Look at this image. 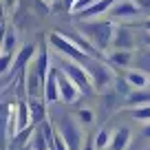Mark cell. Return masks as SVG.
<instances>
[{
    "label": "cell",
    "instance_id": "cell-1",
    "mask_svg": "<svg viewBox=\"0 0 150 150\" xmlns=\"http://www.w3.org/2000/svg\"><path fill=\"white\" fill-rule=\"evenodd\" d=\"M115 27H117V24H112V22H82L80 24V31L104 53L108 47H112Z\"/></svg>",
    "mask_w": 150,
    "mask_h": 150
},
{
    "label": "cell",
    "instance_id": "cell-2",
    "mask_svg": "<svg viewBox=\"0 0 150 150\" xmlns=\"http://www.w3.org/2000/svg\"><path fill=\"white\" fill-rule=\"evenodd\" d=\"M60 69L64 71L66 75H69V77L75 82V84L80 86V88H82V93H86V95L97 93L93 77H91L88 69H86V66L82 64V62H77V60H69V57H62V60H60Z\"/></svg>",
    "mask_w": 150,
    "mask_h": 150
},
{
    "label": "cell",
    "instance_id": "cell-3",
    "mask_svg": "<svg viewBox=\"0 0 150 150\" xmlns=\"http://www.w3.org/2000/svg\"><path fill=\"white\" fill-rule=\"evenodd\" d=\"M49 42L53 44V47L57 49V51L60 53H64L66 57H71V60H77V62H82V64L86 66V62L91 60V55L86 51H82L80 47H77V44L73 42V40H66V35H62V33H49Z\"/></svg>",
    "mask_w": 150,
    "mask_h": 150
},
{
    "label": "cell",
    "instance_id": "cell-4",
    "mask_svg": "<svg viewBox=\"0 0 150 150\" xmlns=\"http://www.w3.org/2000/svg\"><path fill=\"white\" fill-rule=\"evenodd\" d=\"M86 69H88V73H91V77H93L97 91H104L108 84H112V80H115L112 71L108 69L102 60H97V57H91V60L86 62Z\"/></svg>",
    "mask_w": 150,
    "mask_h": 150
},
{
    "label": "cell",
    "instance_id": "cell-5",
    "mask_svg": "<svg viewBox=\"0 0 150 150\" xmlns=\"http://www.w3.org/2000/svg\"><path fill=\"white\" fill-rule=\"evenodd\" d=\"M60 135L64 137L69 150H82V146H84V137H82V130L77 128V124H75L71 117H64L60 122Z\"/></svg>",
    "mask_w": 150,
    "mask_h": 150
},
{
    "label": "cell",
    "instance_id": "cell-6",
    "mask_svg": "<svg viewBox=\"0 0 150 150\" xmlns=\"http://www.w3.org/2000/svg\"><path fill=\"white\" fill-rule=\"evenodd\" d=\"M44 102L47 104H55L60 102V66H51L47 80H44Z\"/></svg>",
    "mask_w": 150,
    "mask_h": 150
},
{
    "label": "cell",
    "instance_id": "cell-7",
    "mask_svg": "<svg viewBox=\"0 0 150 150\" xmlns=\"http://www.w3.org/2000/svg\"><path fill=\"white\" fill-rule=\"evenodd\" d=\"M80 93H82V88L75 84L73 80H71V77L64 73V71L60 69V97H62V102H64V104H73V102H77Z\"/></svg>",
    "mask_w": 150,
    "mask_h": 150
},
{
    "label": "cell",
    "instance_id": "cell-8",
    "mask_svg": "<svg viewBox=\"0 0 150 150\" xmlns=\"http://www.w3.org/2000/svg\"><path fill=\"white\" fill-rule=\"evenodd\" d=\"M139 11H141V7L137 0H117L112 5L110 13L115 18H135V16H139Z\"/></svg>",
    "mask_w": 150,
    "mask_h": 150
},
{
    "label": "cell",
    "instance_id": "cell-9",
    "mask_svg": "<svg viewBox=\"0 0 150 150\" xmlns=\"http://www.w3.org/2000/svg\"><path fill=\"white\" fill-rule=\"evenodd\" d=\"M132 33L126 27H115V35H112V47L115 49H132Z\"/></svg>",
    "mask_w": 150,
    "mask_h": 150
},
{
    "label": "cell",
    "instance_id": "cell-10",
    "mask_svg": "<svg viewBox=\"0 0 150 150\" xmlns=\"http://www.w3.org/2000/svg\"><path fill=\"white\" fill-rule=\"evenodd\" d=\"M117 0H97L95 5H91L88 9H84L80 13V18H97V16H102V13H106L108 9H112V5H115Z\"/></svg>",
    "mask_w": 150,
    "mask_h": 150
},
{
    "label": "cell",
    "instance_id": "cell-11",
    "mask_svg": "<svg viewBox=\"0 0 150 150\" xmlns=\"http://www.w3.org/2000/svg\"><path fill=\"white\" fill-rule=\"evenodd\" d=\"M33 57H35V47H33V44L22 47V49H20V53L16 55V60H13V73H18L20 69H24L29 62H33Z\"/></svg>",
    "mask_w": 150,
    "mask_h": 150
},
{
    "label": "cell",
    "instance_id": "cell-12",
    "mask_svg": "<svg viewBox=\"0 0 150 150\" xmlns=\"http://www.w3.org/2000/svg\"><path fill=\"white\" fill-rule=\"evenodd\" d=\"M108 62H110L112 66H119V69H126V66H130L132 62V53L128 51V49H115V51L110 53V55L106 57Z\"/></svg>",
    "mask_w": 150,
    "mask_h": 150
},
{
    "label": "cell",
    "instance_id": "cell-13",
    "mask_svg": "<svg viewBox=\"0 0 150 150\" xmlns=\"http://www.w3.org/2000/svg\"><path fill=\"white\" fill-rule=\"evenodd\" d=\"M29 108H31V119H33L35 126H40L42 122H47V108H44V104L40 102V99L29 97Z\"/></svg>",
    "mask_w": 150,
    "mask_h": 150
},
{
    "label": "cell",
    "instance_id": "cell-14",
    "mask_svg": "<svg viewBox=\"0 0 150 150\" xmlns=\"http://www.w3.org/2000/svg\"><path fill=\"white\" fill-rule=\"evenodd\" d=\"M126 82L132 86V88H146V86L150 84V77H148V73H146L144 69L141 71H128Z\"/></svg>",
    "mask_w": 150,
    "mask_h": 150
},
{
    "label": "cell",
    "instance_id": "cell-15",
    "mask_svg": "<svg viewBox=\"0 0 150 150\" xmlns=\"http://www.w3.org/2000/svg\"><path fill=\"white\" fill-rule=\"evenodd\" d=\"M128 141H130V130L126 126L117 128L115 135H112V141H110V150H126Z\"/></svg>",
    "mask_w": 150,
    "mask_h": 150
},
{
    "label": "cell",
    "instance_id": "cell-16",
    "mask_svg": "<svg viewBox=\"0 0 150 150\" xmlns=\"http://www.w3.org/2000/svg\"><path fill=\"white\" fill-rule=\"evenodd\" d=\"M35 66H38V73H40V77H42V82L47 80V75H49V71H51V62H49V53H47V47H40V53H38V57H35Z\"/></svg>",
    "mask_w": 150,
    "mask_h": 150
},
{
    "label": "cell",
    "instance_id": "cell-17",
    "mask_svg": "<svg viewBox=\"0 0 150 150\" xmlns=\"http://www.w3.org/2000/svg\"><path fill=\"white\" fill-rule=\"evenodd\" d=\"M128 104L130 106H144V104H150V93L146 88H135L128 93Z\"/></svg>",
    "mask_w": 150,
    "mask_h": 150
},
{
    "label": "cell",
    "instance_id": "cell-18",
    "mask_svg": "<svg viewBox=\"0 0 150 150\" xmlns=\"http://www.w3.org/2000/svg\"><path fill=\"white\" fill-rule=\"evenodd\" d=\"M112 141V135L108 128H102V130L97 132V137H95V148L97 150H106V146H110Z\"/></svg>",
    "mask_w": 150,
    "mask_h": 150
},
{
    "label": "cell",
    "instance_id": "cell-19",
    "mask_svg": "<svg viewBox=\"0 0 150 150\" xmlns=\"http://www.w3.org/2000/svg\"><path fill=\"white\" fill-rule=\"evenodd\" d=\"M16 49V35H13V29L7 27L5 31V42H2V55H7V53H13Z\"/></svg>",
    "mask_w": 150,
    "mask_h": 150
},
{
    "label": "cell",
    "instance_id": "cell-20",
    "mask_svg": "<svg viewBox=\"0 0 150 150\" xmlns=\"http://www.w3.org/2000/svg\"><path fill=\"white\" fill-rule=\"evenodd\" d=\"M132 117H135L137 122H150V104H144V106L135 108V110H132Z\"/></svg>",
    "mask_w": 150,
    "mask_h": 150
},
{
    "label": "cell",
    "instance_id": "cell-21",
    "mask_svg": "<svg viewBox=\"0 0 150 150\" xmlns=\"http://www.w3.org/2000/svg\"><path fill=\"white\" fill-rule=\"evenodd\" d=\"M95 2H97V0H75V5L71 7V11H73L75 16H80L84 9H88V7L95 5Z\"/></svg>",
    "mask_w": 150,
    "mask_h": 150
},
{
    "label": "cell",
    "instance_id": "cell-22",
    "mask_svg": "<svg viewBox=\"0 0 150 150\" xmlns=\"http://www.w3.org/2000/svg\"><path fill=\"white\" fill-rule=\"evenodd\" d=\"M139 66L146 71V73H150V49L141 53V57H139Z\"/></svg>",
    "mask_w": 150,
    "mask_h": 150
},
{
    "label": "cell",
    "instance_id": "cell-23",
    "mask_svg": "<svg viewBox=\"0 0 150 150\" xmlns=\"http://www.w3.org/2000/svg\"><path fill=\"white\" fill-rule=\"evenodd\" d=\"M80 119L84 124H91V122H93V112H91L88 108H82V110H80Z\"/></svg>",
    "mask_w": 150,
    "mask_h": 150
},
{
    "label": "cell",
    "instance_id": "cell-24",
    "mask_svg": "<svg viewBox=\"0 0 150 150\" xmlns=\"http://www.w3.org/2000/svg\"><path fill=\"white\" fill-rule=\"evenodd\" d=\"M82 150H97V148H95V139H84Z\"/></svg>",
    "mask_w": 150,
    "mask_h": 150
},
{
    "label": "cell",
    "instance_id": "cell-25",
    "mask_svg": "<svg viewBox=\"0 0 150 150\" xmlns=\"http://www.w3.org/2000/svg\"><path fill=\"white\" fill-rule=\"evenodd\" d=\"M141 9H150V0H137Z\"/></svg>",
    "mask_w": 150,
    "mask_h": 150
},
{
    "label": "cell",
    "instance_id": "cell-26",
    "mask_svg": "<svg viewBox=\"0 0 150 150\" xmlns=\"http://www.w3.org/2000/svg\"><path fill=\"white\" fill-rule=\"evenodd\" d=\"M144 137H148V139H150V122L146 124V128H144Z\"/></svg>",
    "mask_w": 150,
    "mask_h": 150
},
{
    "label": "cell",
    "instance_id": "cell-27",
    "mask_svg": "<svg viewBox=\"0 0 150 150\" xmlns=\"http://www.w3.org/2000/svg\"><path fill=\"white\" fill-rule=\"evenodd\" d=\"M144 40H146V44L150 47V31H146V33H144Z\"/></svg>",
    "mask_w": 150,
    "mask_h": 150
},
{
    "label": "cell",
    "instance_id": "cell-28",
    "mask_svg": "<svg viewBox=\"0 0 150 150\" xmlns=\"http://www.w3.org/2000/svg\"><path fill=\"white\" fill-rule=\"evenodd\" d=\"M64 2H66V7H69V11H71V7L75 5V0H64Z\"/></svg>",
    "mask_w": 150,
    "mask_h": 150
},
{
    "label": "cell",
    "instance_id": "cell-29",
    "mask_svg": "<svg viewBox=\"0 0 150 150\" xmlns=\"http://www.w3.org/2000/svg\"><path fill=\"white\" fill-rule=\"evenodd\" d=\"M146 31H150V18L146 20Z\"/></svg>",
    "mask_w": 150,
    "mask_h": 150
},
{
    "label": "cell",
    "instance_id": "cell-30",
    "mask_svg": "<svg viewBox=\"0 0 150 150\" xmlns=\"http://www.w3.org/2000/svg\"><path fill=\"white\" fill-rule=\"evenodd\" d=\"M51 150H53V148H51Z\"/></svg>",
    "mask_w": 150,
    "mask_h": 150
}]
</instances>
